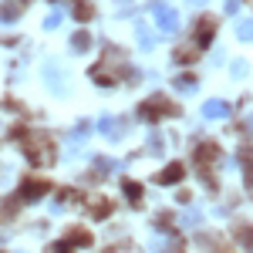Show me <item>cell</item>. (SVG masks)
<instances>
[{
  "instance_id": "cell-1",
  "label": "cell",
  "mask_w": 253,
  "mask_h": 253,
  "mask_svg": "<svg viewBox=\"0 0 253 253\" xmlns=\"http://www.w3.org/2000/svg\"><path fill=\"white\" fill-rule=\"evenodd\" d=\"M152 17H156V24L162 27V34H172L175 27H179V10L169 7L166 0H156V3H152Z\"/></svg>"
},
{
  "instance_id": "cell-2",
  "label": "cell",
  "mask_w": 253,
  "mask_h": 253,
  "mask_svg": "<svg viewBox=\"0 0 253 253\" xmlns=\"http://www.w3.org/2000/svg\"><path fill=\"white\" fill-rule=\"evenodd\" d=\"M27 159H31L34 166H51L54 152H51V145L38 135V138H27Z\"/></svg>"
},
{
  "instance_id": "cell-3",
  "label": "cell",
  "mask_w": 253,
  "mask_h": 253,
  "mask_svg": "<svg viewBox=\"0 0 253 253\" xmlns=\"http://www.w3.org/2000/svg\"><path fill=\"white\" fill-rule=\"evenodd\" d=\"M98 132L105 138H112V142H118V138L128 132V122L125 118H112V115H105V118H98Z\"/></svg>"
},
{
  "instance_id": "cell-4",
  "label": "cell",
  "mask_w": 253,
  "mask_h": 253,
  "mask_svg": "<svg viewBox=\"0 0 253 253\" xmlns=\"http://www.w3.org/2000/svg\"><path fill=\"white\" fill-rule=\"evenodd\" d=\"M179 108H175L172 101H166V98H156V101H145L142 105V118H152V122H159L162 115H175Z\"/></svg>"
},
{
  "instance_id": "cell-5",
  "label": "cell",
  "mask_w": 253,
  "mask_h": 253,
  "mask_svg": "<svg viewBox=\"0 0 253 253\" xmlns=\"http://www.w3.org/2000/svg\"><path fill=\"white\" fill-rule=\"evenodd\" d=\"M203 115H206V118H226V115H230V105L219 101V98H210V101L203 105Z\"/></svg>"
},
{
  "instance_id": "cell-6",
  "label": "cell",
  "mask_w": 253,
  "mask_h": 253,
  "mask_svg": "<svg viewBox=\"0 0 253 253\" xmlns=\"http://www.w3.org/2000/svg\"><path fill=\"white\" fill-rule=\"evenodd\" d=\"M47 189H51L47 182H41V179H27V182H24V193H20V196H24V199H41Z\"/></svg>"
},
{
  "instance_id": "cell-7",
  "label": "cell",
  "mask_w": 253,
  "mask_h": 253,
  "mask_svg": "<svg viewBox=\"0 0 253 253\" xmlns=\"http://www.w3.org/2000/svg\"><path fill=\"white\" fill-rule=\"evenodd\" d=\"M196 27H199V44H210V41H213V34H216V20L213 17L199 20Z\"/></svg>"
},
{
  "instance_id": "cell-8",
  "label": "cell",
  "mask_w": 253,
  "mask_h": 253,
  "mask_svg": "<svg viewBox=\"0 0 253 253\" xmlns=\"http://www.w3.org/2000/svg\"><path fill=\"white\" fill-rule=\"evenodd\" d=\"M182 175H186V169H182V166H179V162H172V166H169V169H166V172L159 175V182H162V186H169V182H179V179H182Z\"/></svg>"
},
{
  "instance_id": "cell-9",
  "label": "cell",
  "mask_w": 253,
  "mask_h": 253,
  "mask_svg": "<svg viewBox=\"0 0 253 253\" xmlns=\"http://www.w3.org/2000/svg\"><path fill=\"white\" fill-rule=\"evenodd\" d=\"M196 88H199V84H196L193 75H179V78H175V91H182V95H193Z\"/></svg>"
},
{
  "instance_id": "cell-10",
  "label": "cell",
  "mask_w": 253,
  "mask_h": 253,
  "mask_svg": "<svg viewBox=\"0 0 253 253\" xmlns=\"http://www.w3.org/2000/svg\"><path fill=\"white\" fill-rule=\"evenodd\" d=\"M196 159H199V162H203V169H206V166H210V159H216V145H199V149H196Z\"/></svg>"
},
{
  "instance_id": "cell-11",
  "label": "cell",
  "mask_w": 253,
  "mask_h": 253,
  "mask_svg": "<svg viewBox=\"0 0 253 253\" xmlns=\"http://www.w3.org/2000/svg\"><path fill=\"white\" fill-rule=\"evenodd\" d=\"M88 44H91V38H88L84 31H78V34L71 38V47H75V51H88Z\"/></svg>"
},
{
  "instance_id": "cell-12",
  "label": "cell",
  "mask_w": 253,
  "mask_h": 253,
  "mask_svg": "<svg viewBox=\"0 0 253 253\" xmlns=\"http://www.w3.org/2000/svg\"><path fill=\"white\" fill-rule=\"evenodd\" d=\"M138 44H142V47H156V34H152L149 27H138Z\"/></svg>"
},
{
  "instance_id": "cell-13",
  "label": "cell",
  "mask_w": 253,
  "mask_h": 253,
  "mask_svg": "<svg viewBox=\"0 0 253 253\" xmlns=\"http://www.w3.org/2000/svg\"><path fill=\"white\" fill-rule=\"evenodd\" d=\"M91 14H95V10H91V3H84V0L75 3V17H78V20H91Z\"/></svg>"
},
{
  "instance_id": "cell-14",
  "label": "cell",
  "mask_w": 253,
  "mask_h": 253,
  "mask_svg": "<svg viewBox=\"0 0 253 253\" xmlns=\"http://www.w3.org/2000/svg\"><path fill=\"white\" fill-rule=\"evenodd\" d=\"M236 38L240 41H253V20H243V24L236 27Z\"/></svg>"
},
{
  "instance_id": "cell-15",
  "label": "cell",
  "mask_w": 253,
  "mask_h": 253,
  "mask_svg": "<svg viewBox=\"0 0 253 253\" xmlns=\"http://www.w3.org/2000/svg\"><path fill=\"white\" fill-rule=\"evenodd\" d=\"M122 189H125V196H128L132 203H138V199H142V186H138V182H125Z\"/></svg>"
},
{
  "instance_id": "cell-16",
  "label": "cell",
  "mask_w": 253,
  "mask_h": 253,
  "mask_svg": "<svg viewBox=\"0 0 253 253\" xmlns=\"http://www.w3.org/2000/svg\"><path fill=\"white\" fill-rule=\"evenodd\" d=\"M175 61L189 64V61H196V51H193V47H175Z\"/></svg>"
},
{
  "instance_id": "cell-17",
  "label": "cell",
  "mask_w": 253,
  "mask_h": 253,
  "mask_svg": "<svg viewBox=\"0 0 253 253\" xmlns=\"http://www.w3.org/2000/svg\"><path fill=\"white\" fill-rule=\"evenodd\" d=\"M17 14H20V7H17V3H7V7L0 10V20H14Z\"/></svg>"
},
{
  "instance_id": "cell-18",
  "label": "cell",
  "mask_w": 253,
  "mask_h": 253,
  "mask_svg": "<svg viewBox=\"0 0 253 253\" xmlns=\"http://www.w3.org/2000/svg\"><path fill=\"white\" fill-rule=\"evenodd\" d=\"M58 24H61V10H51V14H47V20H44V27H47V31H54Z\"/></svg>"
},
{
  "instance_id": "cell-19",
  "label": "cell",
  "mask_w": 253,
  "mask_h": 253,
  "mask_svg": "<svg viewBox=\"0 0 253 253\" xmlns=\"http://www.w3.org/2000/svg\"><path fill=\"white\" fill-rule=\"evenodd\" d=\"M196 223H199V213L196 210H186L182 213V226H196Z\"/></svg>"
},
{
  "instance_id": "cell-20",
  "label": "cell",
  "mask_w": 253,
  "mask_h": 253,
  "mask_svg": "<svg viewBox=\"0 0 253 253\" xmlns=\"http://www.w3.org/2000/svg\"><path fill=\"white\" fill-rule=\"evenodd\" d=\"M243 166H247V179L253 182V152H250V149L243 152Z\"/></svg>"
},
{
  "instance_id": "cell-21",
  "label": "cell",
  "mask_w": 253,
  "mask_h": 253,
  "mask_svg": "<svg viewBox=\"0 0 253 253\" xmlns=\"http://www.w3.org/2000/svg\"><path fill=\"white\" fill-rule=\"evenodd\" d=\"M88 128H91V125H88V122H84V125H78V128H75V142H84V138H88Z\"/></svg>"
},
{
  "instance_id": "cell-22",
  "label": "cell",
  "mask_w": 253,
  "mask_h": 253,
  "mask_svg": "<svg viewBox=\"0 0 253 253\" xmlns=\"http://www.w3.org/2000/svg\"><path fill=\"white\" fill-rule=\"evenodd\" d=\"M108 169H112V159H95V172H108Z\"/></svg>"
},
{
  "instance_id": "cell-23",
  "label": "cell",
  "mask_w": 253,
  "mask_h": 253,
  "mask_svg": "<svg viewBox=\"0 0 253 253\" xmlns=\"http://www.w3.org/2000/svg\"><path fill=\"white\" fill-rule=\"evenodd\" d=\"M247 71H250V64H247V61H236V64H233V75H236V78H243Z\"/></svg>"
},
{
  "instance_id": "cell-24",
  "label": "cell",
  "mask_w": 253,
  "mask_h": 253,
  "mask_svg": "<svg viewBox=\"0 0 253 253\" xmlns=\"http://www.w3.org/2000/svg\"><path fill=\"white\" fill-rule=\"evenodd\" d=\"M108 210H112V206H108L105 199H101V203H95V213H101V216H105V213H108ZM101 216H98V219H101Z\"/></svg>"
},
{
  "instance_id": "cell-25",
  "label": "cell",
  "mask_w": 253,
  "mask_h": 253,
  "mask_svg": "<svg viewBox=\"0 0 253 253\" xmlns=\"http://www.w3.org/2000/svg\"><path fill=\"white\" fill-rule=\"evenodd\" d=\"M149 149L159 156V152H162V138H149Z\"/></svg>"
},
{
  "instance_id": "cell-26",
  "label": "cell",
  "mask_w": 253,
  "mask_h": 253,
  "mask_svg": "<svg viewBox=\"0 0 253 253\" xmlns=\"http://www.w3.org/2000/svg\"><path fill=\"white\" fill-rule=\"evenodd\" d=\"M240 10V0H226V14H236Z\"/></svg>"
},
{
  "instance_id": "cell-27",
  "label": "cell",
  "mask_w": 253,
  "mask_h": 253,
  "mask_svg": "<svg viewBox=\"0 0 253 253\" xmlns=\"http://www.w3.org/2000/svg\"><path fill=\"white\" fill-rule=\"evenodd\" d=\"M54 253H71V247H68V243H58V247H54Z\"/></svg>"
},
{
  "instance_id": "cell-28",
  "label": "cell",
  "mask_w": 253,
  "mask_h": 253,
  "mask_svg": "<svg viewBox=\"0 0 253 253\" xmlns=\"http://www.w3.org/2000/svg\"><path fill=\"white\" fill-rule=\"evenodd\" d=\"M189 3H206V0H189Z\"/></svg>"
}]
</instances>
